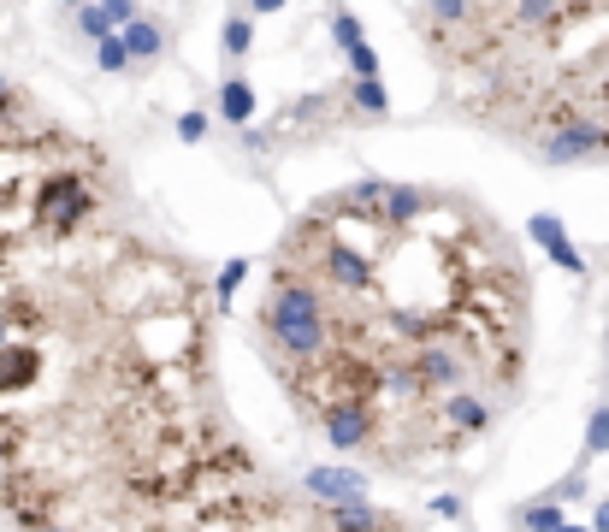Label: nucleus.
<instances>
[{
  "instance_id": "f257e3e1",
  "label": "nucleus",
  "mask_w": 609,
  "mask_h": 532,
  "mask_svg": "<svg viewBox=\"0 0 609 532\" xmlns=\"http://www.w3.org/2000/svg\"><path fill=\"white\" fill-rule=\"evenodd\" d=\"M609 148V125H598V119H568V125H556V131L539 142L544 166H574V160H592V154H604Z\"/></svg>"
},
{
  "instance_id": "f03ea898",
  "label": "nucleus",
  "mask_w": 609,
  "mask_h": 532,
  "mask_svg": "<svg viewBox=\"0 0 609 532\" xmlns=\"http://www.w3.org/2000/svg\"><path fill=\"white\" fill-rule=\"evenodd\" d=\"M302 491L320 503V509H338V503H367V479L355 467H308L302 473Z\"/></svg>"
},
{
  "instance_id": "7ed1b4c3",
  "label": "nucleus",
  "mask_w": 609,
  "mask_h": 532,
  "mask_svg": "<svg viewBox=\"0 0 609 532\" xmlns=\"http://www.w3.org/2000/svg\"><path fill=\"white\" fill-rule=\"evenodd\" d=\"M527 231H533V243H539L544 255L568 272V278H586V255L568 243V231H562V219H556V213H533V219H527Z\"/></svg>"
},
{
  "instance_id": "20e7f679",
  "label": "nucleus",
  "mask_w": 609,
  "mask_h": 532,
  "mask_svg": "<svg viewBox=\"0 0 609 532\" xmlns=\"http://www.w3.org/2000/svg\"><path fill=\"white\" fill-rule=\"evenodd\" d=\"M219 119L237 125V131L255 125V83H249V77H225V83H219Z\"/></svg>"
},
{
  "instance_id": "39448f33",
  "label": "nucleus",
  "mask_w": 609,
  "mask_h": 532,
  "mask_svg": "<svg viewBox=\"0 0 609 532\" xmlns=\"http://www.w3.org/2000/svg\"><path fill=\"white\" fill-rule=\"evenodd\" d=\"M119 42H125L131 66H136V60H160V54H166V36H160V24H154V18H142V12H136L131 24L119 30Z\"/></svg>"
},
{
  "instance_id": "423d86ee",
  "label": "nucleus",
  "mask_w": 609,
  "mask_h": 532,
  "mask_svg": "<svg viewBox=\"0 0 609 532\" xmlns=\"http://www.w3.org/2000/svg\"><path fill=\"white\" fill-rule=\"evenodd\" d=\"M343 107H349V113H361V119H379V113L391 107V95L379 89V77H355V83H349V95H343Z\"/></svg>"
},
{
  "instance_id": "0eeeda50",
  "label": "nucleus",
  "mask_w": 609,
  "mask_h": 532,
  "mask_svg": "<svg viewBox=\"0 0 609 532\" xmlns=\"http://www.w3.org/2000/svg\"><path fill=\"white\" fill-rule=\"evenodd\" d=\"M521 532H556L562 527V503L556 497H539V503H521Z\"/></svg>"
},
{
  "instance_id": "6e6552de",
  "label": "nucleus",
  "mask_w": 609,
  "mask_h": 532,
  "mask_svg": "<svg viewBox=\"0 0 609 532\" xmlns=\"http://www.w3.org/2000/svg\"><path fill=\"white\" fill-rule=\"evenodd\" d=\"M249 42H255V24H249V18H243V12H237V18H225V24H219V48H225V54H231V60H243V54H249Z\"/></svg>"
},
{
  "instance_id": "1a4fd4ad",
  "label": "nucleus",
  "mask_w": 609,
  "mask_h": 532,
  "mask_svg": "<svg viewBox=\"0 0 609 532\" xmlns=\"http://www.w3.org/2000/svg\"><path fill=\"white\" fill-rule=\"evenodd\" d=\"M243 278H249V261H243V255H231V261H225V272L213 278V302H219V314L231 308V296H237V284H243Z\"/></svg>"
},
{
  "instance_id": "9d476101",
  "label": "nucleus",
  "mask_w": 609,
  "mask_h": 532,
  "mask_svg": "<svg viewBox=\"0 0 609 532\" xmlns=\"http://www.w3.org/2000/svg\"><path fill=\"white\" fill-rule=\"evenodd\" d=\"M95 60H101V71H113V77H119V71H131V54H125V42H119V30L95 42Z\"/></svg>"
},
{
  "instance_id": "9b49d317",
  "label": "nucleus",
  "mask_w": 609,
  "mask_h": 532,
  "mask_svg": "<svg viewBox=\"0 0 609 532\" xmlns=\"http://www.w3.org/2000/svg\"><path fill=\"white\" fill-rule=\"evenodd\" d=\"M332 42H338L343 54H349V48H355V42H367V36H361V18H355V12H332Z\"/></svg>"
},
{
  "instance_id": "f8f14e48",
  "label": "nucleus",
  "mask_w": 609,
  "mask_h": 532,
  "mask_svg": "<svg viewBox=\"0 0 609 532\" xmlns=\"http://www.w3.org/2000/svg\"><path fill=\"white\" fill-rule=\"evenodd\" d=\"M604 450H609V402L592 408V420H586V456H604Z\"/></svg>"
},
{
  "instance_id": "ddd939ff",
  "label": "nucleus",
  "mask_w": 609,
  "mask_h": 532,
  "mask_svg": "<svg viewBox=\"0 0 609 532\" xmlns=\"http://www.w3.org/2000/svg\"><path fill=\"white\" fill-rule=\"evenodd\" d=\"M349 71H355V77H379V48H373V42H355V48H349Z\"/></svg>"
},
{
  "instance_id": "4468645a",
  "label": "nucleus",
  "mask_w": 609,
  "mask_h": 532,
  "mask_svg": "<svg viewBox=\"0 0 609 532\" xmlns=\"http://www.w3.org/2000/svg\"><path fill=\"white\" fill-rule=\"evenodd\" d=\"M77 30H83L89 42H101V36H113V24L101 18V6H77Z\"/></svg>"
},
{
  "instance_id": "2eb2a0df",
  "label": "nucleus",
  "mask_w": 609,
  "mask_h": 532,
  "mask_svg": "<svg viewBox=\"0 0 609 532\" xmlns=\"http://www.w3.org/2000/svg\"><path fill=\"white\" fill-rule=\"evenodd\" d=\"M95 6H101V18H107L113 30H125V24L136 18V0H95Z\"/></svg>"
},
{
  "instance_id": "dca6fc26",
  "label": "nucleus",
  "mask_w": 609,
  "mask_h": 532,
  "mask_svg": "<svg viewBox=\"0 0 609 532\" xmlns=\"http://www.w3.org/2000/svg\"><path fill=\"white\" fill-rule=\"evenodd\" d=\"M207 136V113H184L178 119V142H202Z\"/></svg>"
},
{
  "instance_id": "f3484780",
  "label": "nucleus",
  "mask_w": 609,
  "mask_h": 532,
  "mask_svg": "<svg viewBox=\"0 0 609 532\" xmlns=\"http://www.w3.org/2000/svg\"><path fill=\"white\" fill-rule=\"evenodd\" d=\"M592 532H609V497L598 503V509H592Z\"/></svg>"
},
{
  "instance_id": "a211bd4d",
  "label": "nucleus",
  "mask_w": 609,
  "mask_h": 532,
  "mask_svg": "<svg viewBox=\"0 0 609 532\" xmlns=\"http://www.w3.org/2000/svg\"><path fill=\"white\" fill-rule=\"evenodd\" d=\"M249 6H255V12H278V6H284V0H249Z\"/></svg>"
},
{
  "instance_id": "6ab92c4d",
  "label": "nucleus",
  "mask_w": 609,
  "mask_h": 532,
  "mask_svg": "<svg viewBox=\"0 0 609 532\" xmlns=\"http://www.w3.org/2000/svg\"><path fill=\"white\" fill-rule=\"evenodd\" d=\"M556 532H592V527H568V521H562V527H556Z\"/></svg>"
},
{
  "instance_id": "aec40b11",
  "label": "nucleus",
  "mask_w": 609,
  "mask_h": 532,
  "mask_svg": "<svg viewBox=\"0 0 609 532\" xmlns=\"http://www.w3.org/2000/svg\"><path fill=\"white\" fill-rule=\"evenodd\" d=\"M66 6H89V0H66Z\"/></svg>"
},
{
  "instance_id": "412c9836",
  "label": "nucleus",
  "mask_w": 609,
  "mask_h": 532,
  "mask_svg": "<svg viewBox=\"0 0 609 532\" xmlns=\"http://www.w3.org/2000/svg\"><path fill=\"white\" fill-rule=\"evenodd\" d=\"M48 532H66V527H48Z\"/></svg>"
},
{
  "instance_id": "4be33fe9",
  "label": "nucleus",
  "mask_w": 609,
  "mask_h": 532,
  "mask_svg": "<svg viewBox=\"0 0 609 532\" xmlns=\"http://www.w3.org/2000/svg\"><path fill=\"white\" fill-rule=\"evenodd\" d=\"M604 154H609V148H604Z\"/></svg>"
}]
</instances>
